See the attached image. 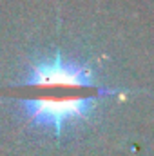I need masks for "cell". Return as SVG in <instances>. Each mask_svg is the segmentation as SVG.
<instances>
[{
    "mask_svg": "<svg viewBox=\"0 0 154 156\" xmlns=\"http://www.w3.org/2000/svg\"><path fill=\"white\" fill-rule=\"evenodd\" d=\"M98 107H100V94L22 100L18 111L24 120H27L38 129L51 131L58 138L65 129L91 122Z\"/></svg>",
    "mask_w": 154,
    "mask_h": 156,
    "instance_id": "obj_1",
    "label": "cell"
},
{
    "mask_svg": "<svg viewBox=\"0 0 154 156\" xmlns=\"http://www.w3.org/2000/svg\"><path fill=\"white\" fill-rule=\"evenodd\" d=\"M26 85H69L94 87V73L91 66L65 60L60 51L54 55H40L27 60V71L22 80Z\"/></svg>",
    "mask_w": 154,
    "mask_h": 156,
    "instance_id": "obj_2",
    "label": "cell"
}]
</instances>
